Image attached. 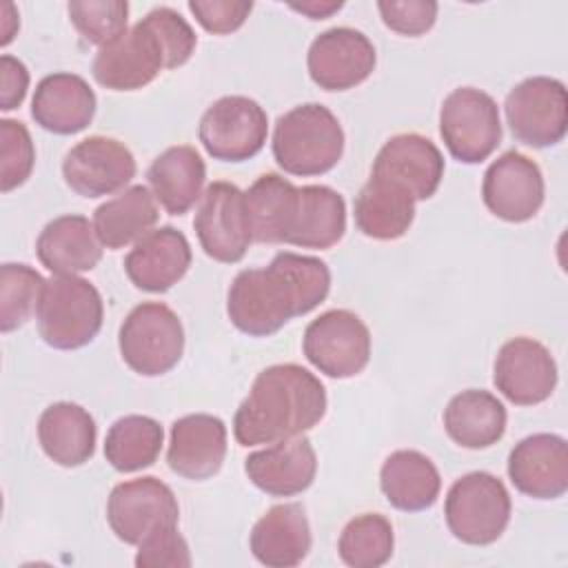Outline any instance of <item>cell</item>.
Instances as JSON below:
<instances>
[{"label": "cell", "mask_w": 568, "mask_h": 568, "mask_svg": "<svg viewBox=\"0 0 568 568\" xmlns=\"http://www.w3.org/2000/svg\"><path fill=\"white\" fill-rule=\"evenodd\" d=\"M197 135L213 160L244 162L262 151L268 135V118L255 100L224 95L204 111Z\"/></svg>", "instance_id": "cell-10"}, {"label": "cell", "mask_w": 568, "mask_h": 568, "mask_svg": "<svg viewBox=\"0 0 568 568\" xmlns=\"http://www.w3.org/2000/svg\"><path fill=\"white\" fill-rule=\"evenodd\" d=\"M62 178L82 197L111 195L135 178V158L120 140L91 135L64 155Z\"/></svg>", "instance_id": "cell-15"}, {"label": "cell", "mask_w": 568, "mask_h": 568, "mask_svg": "<svg viewBox=\"0 0 568 568\" xmlns=\"http://www.w3.org/2000/svg\"><path fill=\"white\" fill-rule=\"evenodd\" d=\"M544 175L535 160L519 151H506L484 173L481 200L504 222H528L544 204Z\"/></svg>", "instance_id": "cell-14"}, {"label": "cell", "mask_w": 568, "mask_h": 568, "mask_svg": "<svg viewBox=\"0 0 568 568\" xmlns=\"http://www.w3.org/2000/svg\"><path fill=\"white\" fill-rule=\"evenodd\" d=\"M0 78H2V93H0V109L11 111L22 104L27 89H29V71L22 60L13 55L0 58Z\"/></svg>", "instance_id": "cell-43"}, {"label": "cell", "mask_w": 568, "mask_h": 568, "mask_svg": "<svg viewBox=\"0 0 568 568\" xmlns=\"http://www.w3.org/2000/svg\"><path fill=\"white\" fill-rule=\"evenodd\" d=\"M311 526L300 504H277L268 508L251 530L253 557L271 568L302 564L311 550Z\"/></svg>", "instance_id": "cell-26"}, {"label": "cell", "mask_w": 568, "mask_h": 568, "mask_svg": "<svg viewBox=\"0 0 568 568\" xmlns=\"http://www.w3.org/2000/svg\"><path fill=\"white\" fill-rule=\"evenodd\" d=\"M36 320L40 337L51 348H82L93 342L102 328V295L84 277L53 275L42 288Z\"/></svg>", "instance_id": "cell-4"}, {"label": "cell", "mask_w": 568, "mask_h": 568, "mask_svg": "<svg viewBox=\"0 0 568 568\" xmlns=\"http://www.w3.org/2000/svg\"><path fill=\"white\" fill-rule=\"evenodd\" d=\"M346 233V202L324 184L297 186L284 244L302 248H331Z\"/></svg>", "instance_id": "cell-24"}, {"label": "cell", "mask_w": 568, "mask_h": 568, "mask_svg": "<svg viewBox=\"0 0 568 568\" xmlns=\"http://www.w3.org/2000/svg\"><path fill=\"white\" fill-rule=\"evenodd\" d=\"M155 195L144 184H133L93 211V229L104 248L118 251L142 240L158 222Z\"/></svg>", "instance_id": "cell-32"}, {"label": "cell", "mask_w": 568, "mask_h": 568, "mask_svg": "<svg viewBox=\"0 0 568 568\" xmlns=\"http://www.w3.org/2000/svg\"><path fill=\"white\" fill-rule=\"evenodd\" d=\"M95 93L75 73L44 75L31 100V118L44 131L73 135L84 131L95 115Z\"/></svg>", "instance_id": "cell-23"}, {"label": "cell", "mask_w": 568, "mask_h": 568, "mask_svg": "<svg viewBox=\"0 0 568 568\" xmlns=\"http://www.w3.org/2000/svg\"><path fill=\"white\" fill-rule=\"evenodd\" d=\"M324 384L300 364H275L257 373L235 410L233 435L240 446L275 444L317 426L326 413Z\"/></svg>", "instance_id": "cell-2"}, {"label": "cell", "mask_w": 568, "mask_h": 568, "mask_svg": "<svg viewBox=\"0 0 568 568\" xmlns=\"http://www.w3.org/2000/svg\"><path fill=\"white\" fill-rule=\"evenodd\" d=\"M444 428L457 446L481 450L504 437L506 408L493 393L468 388L444 408Z\"/></svg>", "instance_id": "cell-31"}, {"label": "cell", "mask_w": 568, "mask_h": 568, "mask_svg": "<svg viewBox=\"0 0 568 568\" xmlns=\"http://www.w3.org/2000/svg\"><path fill=\"white\" fill-rule=\"evenodd\" d=\"M273 158L291 175L328 173L344 153V131L335 113L317 102L300 104L277 118Z\"/></svg>", "instance_id": "cell-3"}, {"label": "cell", "mask_w": 568, "mask_h": 568, "mask_svg": "<svg viewBox=\"0 0 568 568\" xmlns=\"http://www.w3.org/2000/svg\"><path fill=\"white\" fill-rule=\"evenodd\" d=\"M146 180L166 213L184 215L202 197L206 166L193 146L178 144L169 146L151 162Z\"/></svg>", "instance_id": "cell-29"}, {"label": "cell", "mask_w": 568, "mask_h": 568, "mask_svg": "<svg viewBox=\"0 0 568 568\" xmlns=\"http://www.w3.org/2000/svg\"><path fill=\"white\" fill-rule=\"evenodd\" d=\"M382 22L402 36H422L426 33L435 20H437V2L433 0H390V2H377Z\"/></svg>", "instance_id": "cell-41"}, {"label": "cell", "mask_w": 568, "mask_h": 568, "mask_svg": "<svg viewBox=\"0 0 568 568\" xmlns=\"http://www.w3.org/2000/svg\"><path fill=\"white\" fill-rule=\"evenodd\" d=\"M510 495L504 481L486 470L459 477L446 495L444 517L448 530L464 544L488 546L510 521Z\"/></svg>", "instance_id": "cell-5"}, {"label": "cell", "mask_w": 568, "mask_h": 568, "mask_svg": "<svg viewBox=\"0 0 568 568\" xmlns=\"http://www.w3.org/2000/svg\"><path fill=\"white\" fill-rule=\"evenodd\" d=\"M331 291L324 260L291 251L277 253L264 268H244L226 295L231 324L253 337L277 333L288 320L311 313Z\"/></svg>", "instance_id": "cell-1"}, {"label": "cell", "mask_w": 568, "mask_h": 568, "mask_svg": "<svg viewBox=\"0 0 568 568\" xmlns=\"http://www.w3.org/2000/svg\"><path fill=\"white\" fill-rule=\"evenodd\" d=\"M153 29L158 31L166 55H169V69H178L184 62H189V58L195 51L197 38L195 31L191 29V24L171 7H155L153 11H149L144 16Z\"/></svg>", "instance_id": "cell-40"}, {"label": "cell", "mask_w": 568, "mask_h": 568, "mask_svg": "<svg viewBox=\"0 0 568 568\" xmlns=\"http://www.w3.org/2000/svg\"><path fill=\"white\" fill-rule=\"evenodd\" d=\"M95 437L91 413L73 402H55L38 419V442L44 455L64 468L87 464L95 453Z\"/></svg>", "instance_id": "cell-27"}, {"label": "cell", "mask_w": 568, "mask_h": 568, "mask_svg": "<svg viewBox=\"0 0 568 568\" xmlns=\"http://www.w3.org/2000/svg\"><path fill=\"white\" fill-rule=\"evenodd\" d=\"M162 69H169L166 49L153 24L142 18L118 40L98 49L91 73L104 89L135 91L153 82Z\"/></svg>", "instance_id": "cell-11"}, {"label": "cell", "mask_w": 568, "mask_h": 568, "mask_svg": "<svg viewBox=\"0 0 568 568\" xmlns=\"http://www.w3.org/2000/svg\"><path fill=\"white\" fill-rule=\"evenodd\" d=\"M393 546L395 535L390 521L384 515L364 513L344 526L337 552L351 568H377L390 559Z\"/></svg>", "instance_id": "cell-35"}, {"label": "cell", "mask_w": 568, "mask_h": 568, "mask_svg": "<svg viewBox=\"0 0 568 568\" xmlns=\"http://www.w3.org/2000/svg\"><path fill=\"white\" fill-rule=\"evenodd\" d=\"M371 173L395 180L419 202L433 197L439 189L444 155L435 142L419 133H399L388 138L377 151Z\"/></svg>", "instance_id": "cell-20"}, {"label": "cell", "mask_w": 568, "mask_h": 568, "mask_svg": "<svg viewBox=\"0 0 568 568\" xmlns=\"http://www.w3.org/2000/svg\"><path fill=\"white\" fill-rule=\"evenodd\" d=\"M504 111L515 140L528 146L546 149L566 135L568 95L557 78L532 75L521 80L506 95Z\"/></svg>", "instance_id": "cell-8"}, {"label": "cell", "mask_w": 568, "mask_h": 568, "mask_svg": "<svg viewBox=\"0 0 568 568\" xmlns=\"http://www.w3.org/2000/svg\"><path fill=\"white\" fill-rule=\"evenodd\" d=\"M415 220V197L395 180L373 175L355 197V224L373 240H397Z\"/></svg>", "instance_id": "cell-30"}, {"label": "cell", "mask_w": 568, "mask_h": 568, "mask_svg": "<svg viewBox=\"0 0 568 568\" xmlns=\"http://www.w3.org/2000/svg\"><path fill=\"white\" fill-rule=\"evenodd\" d=\"M118 346L133 373L160 377L182 359L184 328L178 313L166 304L142 302L124 317Z\"/></svg>", "instance_id": "cell-6"}, {"label": "cell", "mask_w": 568, "mask_h": 568, "mask_svg": "<svg viewBox=\"0 0 568 568\" xmlns=\"http://www.w3.org/2000/svg\"><path fill=\"white\" fill-rule=\"evenodd\" d=\"M493 382L508 402L535 406L552 395L557 386V364L541 342L513 337L495 357Z\"/></svg>", "instance_id": "cell-17"}, {"label": "cell", "mask_w": 568, "mask_h": 568, "mask_svg": "<svg viewBox=\"0 0 568 568\" xmlns=\"http://www.w3.org/2000/svg\"><path fill=\"white\" fill-rule=\"evenodd\" d=\"M38 260L53 275H78L95 268L102 260V244L93 222L84 215H60L51 220L36 242Z\"/></svg>", "instance_id": "cell-25"}, {"label": "cell", "mask_w": 568, "mask_h": 568, "mask_svg": "<svg viewBox=\"0 0 568 568\" xmlns=\"http://www.w3.org/2000/svg\"><path fill=\"white\" fill-rule=\"evenodd\" d=\"M67 11L78 33L100 49L126 33V0H75L67 4Z\"/></svg>", "instance_id": "cell-37"}, {"label": "cell", "mask_w": 568, "mask_h": 568, "mask_svg": "<svg viewBox=\"0 0 568 568\" xmlns=\"http://www.w3.org/2000/svg\"><path fill=\"white\" fill-rule=\"evenodd\" d=\"M189 11L195 16L200 27L213 36H226L237 31L248 13L253 2H233V0H191Z\"/></svg>", "instance_id": "cell-42"}, {"label": "cell", "mask_w": 568, "mask_h": 568, "mask_svg": "<svg viewBox=\"0 0 568 568\" xmlns=\"http://www.w3.org/2000/svg\"><path fill=\"white\" fill-rule=\"evenodd\" d=\"M226 457V426L209 413L184 415L173 422L166 450L169 468L193 481L220 473Z\"/></svg>", "instance_id": "cell-19"}, {"label": "cell", "mask_w": 568, "mask_h": 568, "mask_svg": "<svg viewBox=\"0 0 568 568\" xmlns=\"http://www.w3.org/2000/svg\"><path fill=\"white\" fill-rule=\"evenodd\" d=\"M180 506L173 490L158 477H138L113 486L106 499V521L115 537L138 546L153 530L178 526Z\"/></svg>", "instance_id": "cell-12"}, {"label": "cell", "mask_w": 568, "mask_h": 568, "mask_svg": "<svg viewBox=\"0 0 568 568\" xmlns=\"http://www.w3.org/2000/svg\"><path fill=\"white\" fill-rule=\"evenodd\" d=\"M373 42L357 29L333 27L320 33L306 55L311 80L324 91H346L362 84L375 69Z\"/></svg>", "instance_id": "cell-16"}, {"label": "cell", "mask_w": 568, "mask_h": 568, "mask_svg": "<svg viewBox=\"0 0 568 568\" xmlns=\"http://www.w3.org/2000/svg\"><path fill=\"white\" fill-rule=\"evenodd\" d=\"M138 568H189L191 552L186 539L178 532V526H164L153 530L138 544Z\"/></svg>", "instance_id": "cell-39"}, {"label": "cell", "mask_w": 568, "mask_h": 568, "mask_svg": "<svg viewBox=\"0 0 568 568\" xmlns=\"http://www.w3.org/2000/svg\"><path fill=\"white\" fill-rule=\"evenodd\" d=\"M193 229L209 257L224 264L240 262L253 242L244 193L231 182H213L202 193Z\"/></svg>", "instance_id": "cell-13"}, {"label": "cell", "mask_w": 568, "mask_h": 568, "mask_svg": "<svg viewBox=\"0 0 568 568\" xmlns=\"http://www.w3.org/2000/svg\"><path fill=\"white\" fill-rule=\"evenodd\" d=\"M244 473L262 493L293 497L315 481L317 455L313 444L297 435L251 453L244 459Z\"/></svg>", "instance_id": "cell-21"}, {"label": "cell", "mask_w": 568, "mask_h": 568, "mask_svg": "<svg viewBox=\"0 0 568 568\" xmlns=\"http://www.w3.org/2000/svg\"><path fill=\"white\" fill-rule=\"evenodd\" d=\"M0 186L9 193L24 184L36 164V149L29 129L18 120H0Z\"/></svg>", "instance_id": "cell-38"}, {"label": "cell", "mask_w": 568, "mask_h": 568, "mask_svg": "<svg viewBox=\"0 0 568 568\" xmlns=\"http://www.w3.org/2000/svg\"><path fill=\"white\" fill-rule=\"evenodd\" d=\"M302 348L320 373L346 379L366 368L371 359V333L353 311L333 308L306 326Z\"/></svg>", "instance_id": "cell-9"}, {"label": "cell", "mask_w": 568, "mask_h": 568, "mask_svg": "<svg viewBox=\"0 0 568 568\" xmlns=\"http://www.w3.org/2000/svg\"><path fill=\"white\" fill-rule=\"evenodd\" d=\"M47 280L29 264L0 266V331L20 328L36 311Z\"/></svg>", "instance_id": "cell-36"}, {"label": "cell", "mask_w": 568, "mask_h": 568, "mask_svg": "<svg viewBox=\"0 0 568 568\" xmlns=\"http://www.w3.org/2000/svg\"><path fill=\"white\" fill-rule=\"evenodd\" d=\"M344 2H317V0H308V2H293L288 4L291 9L308 16L311 20H326L328 16H333L335 11L342 9Z\"/></svg>", "instance_id": "cell-44"}, {"label": "cell", "mask_w": 568, "mask_h": 568, "mask_svg": "<svg viewBox=\"0 0 568 568\" xmlns=\"http://www.w3.org/2000/svg\"><path fill=\"white\" fill-rule=\"evenodd\" d=\"M191 257L184 233L173 226H160L133 244L124 257V271L140 291L164 293L186 275Z\"/></svg>", "instance_id": "cell-22"}, {"label": "cell", "mask_w": 568, "mask_h": 568, "mask_svg": "<svg viewBox=\"0 0 568 568\" xmlns=\"http://www.w3.org/2000/svg\"><path fill=\"white\" fill-rule=\"evenodd\" d=\"M513 486L532 499H557L568 490V446L552 433L524 437L508 455Z\"/></svg>", "instance_id": "cell-18"}, {"label": "cell", "mask_w": 568, "mask_h": 568, "mask_svg": "<svg viewBox=\"0 0 568 568\" xmlns=\"http://www.w3.org/2000/svg\"><path fill=\"white\" fill-rule=\"evenodd\" d=\"M297 186L277 173H262L244 193L251 235L262 244H284Z\"/></svg>", "instance_id": "cell-33"}, {"label": "cell", "mask_w": 568, "mask_h": 568, "mask_svg": "<svg viewBox=\"0 0 568 568\" xmlns=\"http://www.w3.org/2000/svg\"><path fill=\"white\" fill-rule=\"evenodd\" d=\"M164 444L162 426L146 415H124L111 424L104 437V457L120 473L149 468Z\"/></svg>", "instance_id": "cell-34"}, {"label": "cell", "mask_w": 568, "mask_h": 568, "mask_svg": "<svg viewBox=\"0 0 568 568\" xmlns=\"http://www.w3.org/2000/svg\"><path fill=\"white\" fill-rule=\"evenodd\" d=\"M439 135L455 160L484 162L501 142L497 102L475 87L450 91L439 109Z\"/></svg>", "instance_id": "cell-7"}, {"label": "cell", "mask_w": 568, "mask_h": 568, "mask_svg": "<svg viewBox=\"0 0 568 568\" xmlns=\"http://www.w3.org/2000/svg\"><path fill=\"white\" fill-rule=\"evenodd\" d=\"M379 488L393 508L419 513L437 501L442 477L437 466L424 453L402 448L384 459Z\"/></svg>", "instance_id": "cell-28"}]
</instances>
